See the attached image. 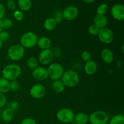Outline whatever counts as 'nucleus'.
Here are the masks:
<instances>
[{"label": "nucleus", "mask_w": 124, "mask_h": 124, "mask_svg": "<svg viewBox=\"0 0 124 124\" xmlns=\"http://www.w3.org/2000/svg\"><path fill=\"white\" fill-rule=\"evenodd\" d=\"M2 44H3V42H2V41H1V40H0V50H1V48H2Z\"/></svg>", "instance_id": "a19ab883"}, {"label": "nucleus", "mask_w": 124, "mask_h": 124, "mask_svg": "<svg viewBox=\"0 0 124 124\" xmlns=\"http://www.w3.org/2000/svg\"><path fill=\"white\" fill-rule=\"evenodd\" d=\"M108 10V6L105 3H102L98 6L97 8L96 13L97 15H105L106 12Z\"/></svg>", "instance_id": "bb28decb"}, {"label": "nucleus", "mask_w": 124, "mask_h": 124, "mask_svg": "<svg viewBox=\"0 0 124 124\" xmlns=\"http://www.w3.org/2000/svg\"><path fill=\"white\" fill-rule=\"evenodd\" d=\"M10 90V81L4 78H0V92L4 93H8Z\"/></svg>", "instance_id": "5701e85b"}, {"label": "nucleus", "mask_w": 124, "mask_h": 124, "mask_svg": "<svg viewBox=\"0 0 124 124\" xmlns=\"http://www.w3.org/2000/svg\"><path fill=\"white\" fill-rule=\"evenodd\" d=\"M18 103L16 101H12V102L10 104L9 107H8V108H10L11 110H13V111H15V110L18 108Z\"/></svg>", "instance_id": "e433bc0d"}, {"label": "nucleus", "mask_w": 124, "mask_h": 124, "mask_svg": "<svg viewBox=\"0 0 124 124\" xmlns=\"http://www.w3.org/2000/svg\"><path fill=\"white\" fill-rule=\"evenodd\" d=\"M46 94V88L41 84L33 85L30 89V95L35 99H40L44 98Z\"/></svg>", "instance_id": "1a4fd4ad"}, {"label": "nucleus", "mask_w": 124, "mask_h": 124, "mask_svg": "<svg viewBox=\"0 0 124 124\" xmlns=\"http://www.w3.org/2000/svg\"><path fill=\"white\" fill-rule=\"evenodd\" d=\"M32 76L38 81H45L48 78L47 69L43 67H38L33 70Z\"/></svg>", "instance_id": "ddd939ff"}, {"label": "nucleus", "mask_w": 124, "mask_h": 124, "mask_svg": "<svg viewBox=\"0 0 124 124\" xmlns=\"http://www.w3.org/2000/svg\"><path fill=\"white\" fill-rule=\"evenodd\" d=\"M19 88H20V85L16 80L10 81V90L13 92H18Z\"/></svg>", "instance_id": "cd10ccee"}, {"label": "nucleus", "mask_w": 124, "mask_h": 124, "mask_svg": "<svg viewBox=\"0 0 124 124\" xmlns=\"http://www.w3.org/2000/svg\"><path fill=\"white\" fill-rule=\"evenodd\" d=\"M110 124H124V116L122 114L115 115L110 120Z\"/></svg>", "instance_id": "393cba45"}, {"label": "nucleus", "mask_w": 124, "mask_h": 124, "mask_svg": "<svg viewBox=\"0 0 124 124\" xmlns=\"http://www.w3.org/2000/svg\"><path fill=\"white\" fill-rule=\"evenodd\" d=\"M37 35L33 31H27L22 35L20 38V45L24 48H31L37 44Z\"/></svg>", "instance_id": "7ed1b4c3"}, {"label": "nucleus", "mask_w": 124, "mask_h": 124, "mask_svg": "<svg viewBox=\"0 0 124 124\" xmlns=\"http://www.w3.org/2000/svg\"><path fill=\"white\" fill-rule=\"evenodd\" d=\"M53 18L56 21V22L58 24V23H59L62 21V18H63L62 15V13H59V12H56V15H54V16Z\"/></svg>", "instance_id": "c9c22d12"}, {"label": "nucleus", "mask_w": 124, "mask_h": 124, "mask_svg": "<svg viewBox=\"0 0 124 124\" xmlns=\"http://www.w3.org/2000/svg\"><path fill=\"white\" fill-rule=\"evenodd\" d=\"M99 41L105 44H109L111 43L114 39L113 31L110 29L104 27L100 29L98 35Z\"/></svg>", "instance_id": "6e6552de"}, {"label": "nucleus", "mask_w": 124, "mask_h": 124, "mask_svg": "<svg viewBox=\"0 0 124 124\" xmlns=\"http://www.w3.org/2000/svg\"><path fill=\"white\" fill-rule=\"evenodd\" d=\"M18 5L21 11H28L31 8L32 2L31 0H18Z\"/></svg>", "instance_id": "4be33fe9"}, {"label": "nucleus", "mask_w": 124, "mask_h": 124, "mask_svg": "<svg viewBox=\"0 0 124 124\" xmlns=\"http://www.w3.org/2000/svg\"><path fill=\"white\" fill-rule=\"evenodd\" d=\"M22 73V70L19 65L10 64L6 65L2 70V78L8 81L16 80Z\"/></svg>", "instance_id": "f257e3e1"}, {"label": "nucleus", "mask_w": 124, "mask_h": 124, "mask_svg": "<svg viewBox=\"0 0 124 124\" xmlns=\"http://www.w3.org/2000/svg\"><path fill=\"white\" fill-rule=\"evenodd\" d=\"M81 58L85 62L92 60V55L90 52L87 50L83 51L81 54Z\"/></svg>", "instance_id": "c85d7f7f"}, {"label": "nucleus", "mask_w": 124, "mask_h": 124, "mask_svg": "<svg viewBox=\"0 0 124 124\" xmlns=\"http://www.w3.org/2000/svg\"><path fill=\"white\" fill-rule=\"evenodd\" d=\"M79 76L76 71L71 70L64 71L61 78V81L65 87L69 88L75 87L79 82Z\"/></svg>", "instance_id": "f03ea898"}, {"label": "nucleus", "mask_w": 124, "mask_h": 124, "mask_svg": "<svg viewBox=\"0 0 124 124\" xmlns=\"http://www.w3.org/2000/svg\"><path fill=\"white\" fill-rule=\"evenodd\" d=\"M111 14L115 20L121 21L124 19V7L121 4H116L111 8Z\"/></svg>", "instance_id": "f8f14e48"}, {"label": "nucleus", "mask_w": 124, "mask_h": 124, "mask_svg": "<svg viewBox=\"0 0 124 124\" xmlns=\"http://www.w3.org/2000/svg\"><path fill=\"white\" fill-rule=\"evenodd\" d=\"M20 124H38L37 122L34 119L31 117H27L21 121Z\"/></svg>", "instance_id": "72a5a7b5"}, {"label": "nucleus", "mask_w": 124, "mask_h": 124, "mask_svg": "<svg viewBox=\"0 0 124 124\" xmlns=\"http://www.w3.org/2000/svg\"><path fill=\"white\" fill-rule=\"evenodd\" d=\"M5 15V8L3 4L0 3V20H2Z\"/></svg>", "instance_id": "4c0bfd02"}, {"label": "nucleus", "mask_w": 124, "mask_h": 124, "mask_svg": "<svg viewBox=\"0 0 124 124\" xmlns=\"http://www.w3.org/2000/svg\"><path fill=\"white\" fill-rule=\"evenodd\" d=\"M98 70V64L94 61L90 60L86 62L84 65V71L87 75H93Z\"/></svg>", "instance_id": "2eb2a0df"}, {"label": "nucleus", "mask_w": 124, "mask_h": 124, "mask_svg": "<svg viewBox=\"0 0 124 124\" xmlns=\"http://www.w3.org/2000/svg\"><path fill=\"white\" fill-rule=\"evenodd\" d=\"M4 29H9L13 26V22L10 18H4L2 19Z\"/></svg>", "instance_id": "c756f323"}, {"label": "nucleus", "mask_w": 124, "mask_h": 124, "mask_svg": "<svg viewBox=\"0 0 124 124\" xmlns=\"http://www.w3.org/2000/svg\"><path fill=\"white\" fill-rule=\"evenodd\" d=\"M108 121V115L103 110L94 111L89 115L88 122L91 124H107Z\"/></svg>", "instance_id": "423d86ee"}, {"label": "nucleus", "mask_w": 124, "mask_h": 124, "mask_svg": "<svg viewBox=\"0 0 124 124\" xmlns=\"http://www.w3.org/2000/svg\"><path fill=\"white\" fill-rule=\"evenodd\" d=\"M14 117V111L10 108H6L2 111L1 118L4 122H10L12 121Z\"/></svg>", "instance_id": "aec40b11"}, {"label": "nucleus", "mask_w": 124, "mask_h": 124, "mask_svg": "<svg viewBox=\"0 0 124 124\" xmlns=\"http://www.w3.org/2000/svg\"><path fill=\"white\" fill-rule=\"evenodd\" d=\"M89 121V116L85 113L81 112L76 114L74 121L76 124H87Z\"/></svg>", "instance_id": "a211bd4d"}, {"label": "nucleus", "mask_w": 124, "mask_h": 124, "mask_svg": "<svg viewBox=\"0 0 124 124\" xmlns=\"http://www.w3.org/2000/svg\"><path fill=\"white\" fill-rule=\"evenodd\" d=\"M44 28L47 31H52L54 30L57 26V23L52 17L47 18L45 19L43 24Z\"/></svg>", "instance_id": "6ab92c4d"}, {"label": "nucleus", "mask_w": 124, "mask_h": 124, "mask_svg": "<svg viewBox=\"0 0 124 124\" xmlns=\"http://www.w3.org/2000/svg\"><path fill=\"white\" fill-rule=\"evenodd\" d=\"M4 30V27H3V24H2V20H0V32L1 31Z\"/></svg>", "instance_id": "58836bf2"}, {"label": "nucleus", "mask_w": 124, "mask_h": 124, "mask_svg": "<svg viewBox=\"0 0 124 124\" xmlns=\"http://www.w3.org/2000/svg\"><path fill=\"white\" fill-rule=\"evenodd\" d=\"M48 78L53 81L61 79L64 72L62 65L58 62H52L47 69Z\"/></svg>", "instance_id": "20e7f679"}, {"label": "nucleus", "mask_w": 124, "mask_h": 124, "mask_svg": "<svg viewBox=\"0 0 124 124\" xmlns=\"http://www.w3.org/2000/svg\"><path fill=\"white\" fill-rule=\"evenodd\" d=\"M75 113L69 108H62L56 113V118L59 121L64 124H70L74 121Z\"/></svg>", "instance_id": "0eeeda50"}, {"label": "nucleus", "mask_w": 124, "mask_h": 124, "mask_svg": "<svg viewBox=\"0 0 124 124\" xmlns=\"http://www.w3.org/2000/svg\"><path fill=\"white\" fill-rule=\"evenodd\" d=\"M54 54L50 49L42 50L38 56V62L44 65H49L53 61Z\"/></svg>", "instance_id": "9d476101"}, {"label": "nucleus", "mask_w": 124, "mask_h": 124, "mask_svg": "<svg viewBox=\"0 0 124 124\" xmlns=\"http://www.w3.org/2000/svg\"><path fill=\"white\" fill-rule=\"evenodd\" d=\"M93 23H94V24L97 25L99 28L102 29V28L106 27L108 23V20L105 15H97L93 19Z\"/></svg>", "instance_id": "f3484780"}, {"label": "nucleus", "mask_w": 124, "mask_h": 124, "mask_svg": "<svg viewBox=\"0 0 124 124\" xmlns=\"http://www.w3.org/2000/svg\"><path fill=\"white\" fill-rule=\"evenodd\" d=\"M10 38V34L6 30H2L0 32V40L2 42L8 41Z\"/></svg>", "instance_id": "2f4dec72"}, {"label": "nucleus", "mask_w": 124, "mask_h": 124, "mask_svg": "<svg viewBox=\"0 0 124 124\" xmlns=\"http://www.w3.org/2000/svg\"><path fill=\"white\" fill-rule=\"evenodd\" d=\"M27 65L29 69L33 70L38 67V60L34 56L30 57L27 60Z\"/></svg>", "instance_id": "b1692460"}, {"label": "nucleus", "mask_w": 124, "mask_h": 124, "mask_svg": "<svg viewBox=\"0 0 124 124\" xmlns=\"http://www.w3.org/2000/svg\"><path fill=\"white\" fill-rule=\"evenodd\" d=\"M65 87L64 84L60 79L55 80L52 84V90L56 93H62L65 90Z\"/></svg>", "instance_id": "412c9836"}, {"label": "nucleus", "mask_w": 124, "mask_h": 124, "mask_svg": "<svg viewBox=\"0 0 124 124\" xmlns=\"http://www.w3.org/2000/svg\"><path fill=\"white\" fill-rule=\"evenodd\" d=\"M7 103V98L5 94L0 92V108L4 107Z\"/></svg>", "instance_id": "473e14b6"}, {"label": "nucleus", "mask_w": 124, "mask_h": 124, "mask_svg": "<svg viewBox=\"0 0 124 124\" xmlns=\"http://www.w3.org/2000/svg\"><path fill=\"white\" fill-rule=\"evenodd\" d=\"M100 28H99L97 25L93 24L88 27V31L90 35H92V36H98V33L100 31Z\"/></svg>", "instance_id": "a878e982"}, {"label": "nucleus", "mask_w": 124, "mask_h": 124, "mask_svg": "<svg viewBox=\"0 0 124 124\" xmlns=\"http://www.w3.org/2000/svg\"><path fill=\"white\" fill-rule=\"evenodd\" d=\"M7 7L10 10H15L16 7V3L14 0H7Z\"/></svg>", "instance_id": "f704fd0d"}, {"label": "nucleus", "mask_w": 124, "mask_h": 124, "mask_svg": "<svg viewBox=\"0 0 124 124\" xmlns=\"http://www.w3.org/2000/svg\"><path fill=\"white\" fill-rule=\"evenodd\" d=\"M51 44H52V41H51L50 39L48 38L47 36H41V37L38 38L37 44H36L39 48H41L42 50L49 49Z\"/></svg>", "instance_id": "dca6fc26"}, {"label": "nucleus", "mask_w": 124, "mask_h": 124, "mask_svg": "<svg viewBox=\"0 0 124 124\" xmlns=\"http://www.w3.org/2000/svg\"><path fill=\"white\" fill-rule=\"evenodd\" d=\"M25 53L24 48L20 44H15L12 45L7 50L8 58L13 61H18L24 57Z\"/></svg>", "instance_id": "39448f33"}, {"label": "nucleus", "mask_w": 124, "mask_h": 124, "mask_svg": "<svg viewBox=\"0 0 124 124\" xmlns=\"http://www.w3.org/2000/svg\"><path fill=\"white\" fill-rule=\"evenodd\" d=\"M78 8L75 6H69L65 7L62 15L64 19L67 21H73L77 18L78 15Z\"/></svg>", "instance_id": "9b49d317"}, {"label": "nucleus", "mask_w": 124, "mask_h": 124, "mask_svg": "<svg viewBox=\"0 0 124 124\" xmlns=\"http://www.w3.org/2000/svg\"><path fill=\"white\" fill-rule=\"evenodd\" d=\"M82 1L86 3H92L94 1H95V0H82Z\"/></svg>", "instance_id": "ea45409f"}, {"label": "nucleus", "mask_w": 124, "mask_h": 124, "mask_svg": "<svg viewBox=\"0 0 124 124\" xmlns=\"http://www.w3.org/2000/svg\"><path fill=\"white\" fill-rule=\"evenodd\" d=\"M101 56L105 64H111L114 61L113 52L109 48H104L101 52Z\"/></svg>", "instance_id": "4468645a"}, {"label": "nucleus", "mask_w": 124, "mask_h": 124, "mask_svg": "<svg viewBox=\"0 0 124 124\" xmlns=\"http://www.w3.org/2000/svg\"><path fill=\"white\" fill-rule=\"evenodd\" d=\"M13 17L18 21H21L24 18V14H23L22 11L19 10H16L13 12Z\"/></svg>", "instance_id": "7c9ffc66"}]
</instances>
